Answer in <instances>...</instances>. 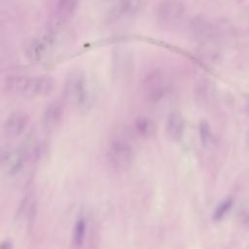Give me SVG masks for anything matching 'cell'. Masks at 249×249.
<instances>
[{"label": "cell", "instance_id": "cell-1", "mask_svg": "<svg viewBox=\"0 0 249 249\" xmlns=\"http://www.w3.org/2000/svg\"><path fill=\"white\" fill-rule=\"evenodd\" d=\"M53 82L47 76H7L3 90L11 96H20L24 98L44 97L53 90Z\"/></svg>", "mask_w": 249, "mask_h": 249}, {"label": "cell", "instance_id": "cell-2", "mask_svg": "<svg viewBox=\"0 0 249 249\" xmlns=\"http://www.w3.org/2000/svg\"><path fill=\"white\" fill-rule=\"evenodd\" d=\"M63 91L66 101L78 110H86L90 107L92 95L83 71L77 69L69 72L65 79Z\"/></svg>", "mask_w": 249, "mask_h": 249}, {"label": "cell", "instance_id": "cell-3", "mask_svg": "<svg viewBox=\"0 0 249 249\" xmlns=\"http://www.w3.org/2000/svg\"><path fill=\"white\" fill-rule=\"evenodd\" d=\"M172 88L171 78L163 69H154L148 72L142 80L141 91L149 103H157L163 99Z\"/></svg>", "mask_w": 249, "mask_h": 249}, {"label": "cell", "instance_id": "cell-4", "mask_svg": "<svg viewBox=\"0 0 249 249\" xmlns=\"http://www.w3.org/2000/svg\"><path fill=\"white\" fill-rule=\"evenodd\" d=\"M107 161L117 171H125L133 163L134 149L132 144L123 136L113 138L106 152Z\"/></svg>", "mask_w": 249, "mask_h": 249}, {"label": "cell", "instance_id": "cell-5", "mask_svg": "<svg viewBox=\"0 0 249 249\" xmlns=\"http://www.w3.org/2000/svg\"><path fill=\"white\" fill-rule=\"evenodd\" d=\"M185 13L182 0H161L155 11V17L160 25L166 26L178 22Z\"/></svg>", "mask_w": 249, "mask_h": 249}, {"label": "cell", "instance_id": "cell-6", "mask_svg": "<svg viewBox=\"0 0 249 249\" xmlns=\"http://www.w3.org/2000/svg\"><path fill=\"white\" fill-rule=\"evenodd\" d=\"M141 4L142 0H103L102 8L108 20H116L136 13Z\"/></svg>", "mask_w": 249, "mask_h": 249}, {"label": "cell", "instance_id": "cell-7", "mask_svg": "<svg viewBox=\"0 0 249 249\" xmlns=\"http://www.w3.org/2000/svg\"><path fill=\"white\" fill-rule=\"evenodd\" d=\"M53 45L54 37L53 34H47L40 38H33L29 40L25 46V55L30 61H40L48 55Z\"/></svg>", "mask_w": 249, "mask_h": 249}, {"label": "cell", "instance_id": "cell-8", "mask_svg": "<svg viewBox=\"0 0 249 249\" xmlns=\"http://www.w3.org/2000/svg\"><path fill=\"white\" fill-rule=\"evenodd\" d=\"M216 85L208 78H201L194 87V100L201 108L212 106L216 99Z\"/></svg>", "mask_w": 249, "mask_h": 249}, {"label": "cell", "instance_id": "cell-9", "mask_svg": "<svg viewBox=\"0 0 249 249\" xmlns=\"http://www.w3.org/2000/svg\"><path fill=\"white\" fill-rule=\"evenodd\" d=\"M26 159L27 154L22 149L17 151L3 149L1 151V165L8 176L17 175L22 169Z\"/></svg>", "mask_w": 249, "mask_h": 249}, {"label": "cell", "instance_id": "cell-10", "mask_svg": "<svg viewBox=\"0 0 249 249\" xmlns=\"http://www.w3.org/2000/svg\"><path fill=\"white\" fill-rule=\"evenodd\" d=\"M29 124V116L22 111L13 112L8 116L3 124V131L8 138L20 136Z\"/></svg>", "mask_w": 249, "mask_h": 249}, {"label": "cell", "instance_id": "cell-11", "mask_svg": "<svg viewBox=\"0 0 249 249\" xmlns=\"http://www.w3.org/2000/svg\"><path fill=\"white\" fill-rule=\"evenodd\" d=\"M189 27L192 36L199 42L208 39H215L214 23L210 22L203 17L194 18L191 20Z\"/></svg>", "mask_w": 249, "mask_h": 249}, {"label": "cell", "instance_id": "cell-12", "mask_svg": "<svg viewBox=\"0 0 249 249\" xmlns=\"http://www.w3.org/2000/svg\"><path fill=\"white\" fill-rule=\"evenodd\" d=\"M185 131V120L179 111H171L166 118L165 132L172 141H180Z\"/></svg>", "mask_w": 249, "mask_h": 249}, {"label": "cell", "instance_id": "cell-13", "mask_svg": "<svg viewBox=\"0 0 249 249\" xmlns=\"http://www.w3.org/2000/svg\"><path fill=\"white\" fill-rule=\"evenodd\" d=\"M196 53L198 57L207 64H217L222 58L221 49L215 39H208L199 42Z\"/></svg>", "mask_w": 249, "mask_h": 249}, {"label": "cell", "instance_id": "cell-14", "mask_svg": "<svg viewBox=\"0 0 249 249\" xmlns=\"http://www.w3.org/2000/svg\"><path fill=\"white\" fill-rule=\"evenodd\" d=\"M63 115V109L60 102L53 100L50 102L43 112V125L47 130L54 129L60 123Z\"/></svg>", "mask_w": 249, "mask_h": 249}, {"label": "cell", "instance_id": "cell-15", "mask_svg": "<svg viewBox=\"0 0 249 249\" xmlns=\"http://www.w3.org/2000/svg\"><path fill=\"white\" fill-rule=\"evenodd\" d=\"M79 0H56L54 3V18L58 23L68 20L78 8Z\"/></svg>", "mask_w": 249, "mask_h": 249}, {"label": "cell", "instance_id": "cell-16", "mask_svg": "<svg viewBox=\"0 0 249 249\" xmlns=\"http://www.w3.org/2000/svg\"><path fill=\"white\" fill-rule=\"evenodd\" d=\"M134 129L139 136L150 139L156 135L157 125L151 118L147 116H139L134 121Z\"/></svg>", "mask_w": 249, "mask_h": 249}, {"label": "cell", "instance_id": "cell-17", "mask_svg": "<svg viewBox=\"0 0 249 249\" xmlns=\"http://www.w3.org/2000/svg\"><path fill=\"white\" fill-rule=\"evenodd\" d=\"M86 232H87V220L85 217L80 216L74 225L73 229V234H72V245L74 247H82L85 238H86Z\"/></svg>", "mask_w": 249, "mask_h": 249}, {"label": "cell", "instance_id": "cell-18", "mask_svg": "<svg viewBox=\"0 0 249 249\" xmlns=\"http://www.w3.org/2000/svg\"><path fill=\"white\" fill-rule=\"evenodd\" d=\"M198 134L201 145L205 148L213 143V134L209 123L206 120H201L198 124Z\"/></svg>", "mask_w": 249, "mask_h": 249}, {"label": "cell", "instance_id": "cell-19", "mask_svg": "<svg viewBox=\"0 0 249 249\" xmlns=\"http://www.w3.org/2000/svg\"><path fill=\"white\" fill-rule=\"evenodd\" d=\"M231 206H232V200L231 198H226L222 200L213 211V215H212L213 220L216 222L221 221L229 213Z\"/></svg>", "mask_w": 249, "mask_h": 249}, {"label": "cell", "instance_id": "cell-20", "mask_svg": "<svg viewBox=\"0 0 249 249\" xmlns=\"http://www.w3.org/2000/svg\"><path fill=\"white\" fill-rule=\"evenodd\" d=\"M246 143H247V145H248V147H249V131H248L247 136H246Z\"/></svg>", "mask_w": 249, "mask_h": 249}]
</instances>
